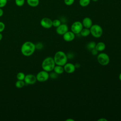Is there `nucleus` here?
Returning a JSON list of instances; mask_svg holds the SVG:
<instances>
[{"label": "nucleus", "instance_id": "nucleus-1", "mask_svg": "<svg viewBox=\"0 0 121 121\" xmlns=\"http://www.w3.org/2000/svg\"><path fill=\"white\" fill-rule=\"evenodd\" d=\"M35 50V44L31 41L24 42L21 47V53L26 57L31 56L34 54Z\"/></svg>", "mask_w": 121, "mask_h": 121}, {"label": "nucleus", "instance_id": "nucleus-2", "mask_svg": "<svg viewBox=\"0 0 121 121\" xmlns=\"http://www.w3.org/2000/svg\"><path fill=\"white\" fill-rule=\"evenodd\" d=\"M53 59L56 65L64 66L68 61V57L66 54L63 51L57 52L53 57Z\"/></svg>", "mask_w": 121, "mask_h": 121}, {"label": "nucleus", "instance_id": "nucleus-3", "mask_svg": "<svg viewBox=\"0 0 121 121\" xmlns=\"http://www.w3.org/2000/svg\"><path fill=\"white\" fill-rule=\"evenodd\" d=\"M55 65L53 58L51 57H47L43 60L41 66L43 70L49 72L53 70Z\"/></svg>", "mask_w": 121, "mask_h": 121}, {"label": "nucleus", "instance_id": "nucleus-4", "mask_svg": "<svg viewBox=\"0 0 121 121\" xmlns=\"http://www.w3.org/2000/svg\"><path fill=\"white\" fill-rule=\"evenodd\" d=\"M89 29L90 31V34L95 38H99L103 35V28L99 25H92Z\"/></svg>", "mask_w": 121, "mask_h": 121}, {"label": "nucleus", "instance_id": "nucleus-5", "mask_svg": "<svg viewBox=\"0 0 121 121\" xmlns=\"http://www.w3.org/2000/svg\"><path fill=\"white\" fill-rule=\"evenodd\" d=\"M97 60L98 63L102 66H106L110 62V57L109 55L104 52H101L98 54Z\"/></svg>", "mask_w": 121, "mask_h": 121}, {"label": "nucleus", "instance_id": "nucleus-6", "mask_svg": "<svg viewBox=\"0 0 121 121\" xmlns=\"http://www.w3.org/2000/svg\"><path fill=\"white\" fill-rule=\"evenodd\" d=\"M37 81L40 82H43L47 81L49 78V73L48 72L44 70L39 71L36 75Z\"/></svg>", "mask_w": 121, "mask_h": 121}, {"label": "nucleus", "instance_id": "nucleus-7", "mask_svg": "<svg viewBox=\"0 0 121 121\" xmlns=\"http://www.w3.org/2000/svg\"><path fill=\"white\" fill-rule=\"evenodd\" d=\"M83 26L82 22L79 21H77L72 23L71 26V31L75 35L80 33L81 30L83 29Z\"/></svg>", "mask_w": 121, "mask_h": 121}, {"label": "nucleus", "instance_id": "nucleus-8", "mask_svg": "<svg viewBox=\"0 0 121 121\" xmlns=\"http://www.w3.org/2000/svg\"><path fill=\"white\" fill-rule=\"evenodd\" d=\"M40 25L44 28H50L52 26V20L48 17H43L40 21Z\"/></svg>", "mask_w": 121, "mask_h": 121}, {"label": "nucleus", "instance_id": "nucleus-9", "mask_svg": "<svg viewBox=\"0 0 121 121\" xmlns=\"http://www.w3.org/2000/svg\"><path fill=\"white\" fill-rule=\"evenodd\" d=\"M24 80L27 85H34L37 81L36 76L32 74L26 75Z\"/></svg>", "mask_w": 121, "mask_h": 121}, {"label": "nucleus", "instance_id": "nucleus-10", "mask_svg": "<svg viewBox=\"0 0 121 121\" xmlns=\"http://www.w3.org/2000/svg\"><path fill=\"white\" fill-rule=\"evenodd\" d=\"M69 31V27L66 24H61L59 26L56 27V31L57 34L62 35L66 32Z\"/></svg>", "mask_w": 121, "mask_h": 121}, {"label": "nucleus", "instance_id": "nucleus-11", "mask_svg": "<svg viewBox=\"0 0 121 121\" xmlns=\"http://www.w3.org/2000/svg\"><path fill=\"white\" fill-rule=\"evenodd\" d=\"M63 40L66 42H71L75 38V34L71 31H68L64 35H62Z\"/></svg>", "mask_w": 121, "mask_h": 121}, {"label": "nucleus", "instance_id": "nucleus-12", "mask_svg": "<svg viewBox=\"0 0 121 121\" xmlns=\"http://www.w3.org/2000/svg\"><path fill=\"white\" fill-rule=\"evenodd\" d=\"M64 71H65L66 73L69 74H71L73 73L75 69L76 68L75 66V64L70 63V62H67L64 66H63Z\"/></svg>", "mask_w": 121, "mask_h": 121}, {"label": "nucleus", "instance_id": "nucleus-13", "mask_svg": "<svg viewBox=\"0 0 121 121\" xmlns=\"http://www.w3.org/2000/svg\"><path fill=\"white\" fill-rule=\"evenodd\" d=\"M82 24L83 25V27L90 28L93 25V22L92 19L90 18L89 17H86L83 19Z\"/></svg>", "mask_w": 121, "mask_h": 121}, {"label": "nucleus", "instance_id": "nucleus-14", "mask_svg": "<svg viewBox=\"0 0 121 121\" xmlns=\"http://www.w3.org/2000/svg\"><path fill=\"white\" fill-rule=\"evenodd\" d=\"M106 48L105 44L103 42H99L96 43L95 47V49L98 52H103Z\"/></svg>", "mask_w": 121, "mask_h": 121}, {"label": "nucleus", "instance_id": "nucleus-15", "mask_svg": "<svg viewBox=\"0 0 121 121\" xmlns=\"http://www.w3.org/2000/svg\"><path fill=\"white\" fill-rule=\"evenodd\" d=\"M53 70L58 75L62 74L64 71L63 66L58 65H55Z\"/></svg>", "mask_w": 121, "mask_h": 121}, {"label": "nucleus", "instance_id": "nucleus-16", "mask_svg": "<svg viewBox=\"0 0 121 121\" xmlns=\"http://www.w3.org/2000/svg\"><path fill=\"white\" fill-rule=\"evenodd\" d=\"M27 4L32 7H36L39 4V0H26Z\"/></svg>", "mask_w": 121, "mask_h": 121}, {"label": "nucleus", "instance_id": "nucleus-17", "mask_svg": "<svg viewBox=\"0 0 121 121\" xmlns=\"http://www.w3.org/2000/svg\"><path fill=\"white\" fill-rule=\"evenodd\" d=\"M79 34L83 37H86L90 34V29L85 27L83 28V29L81 30Z\"/></svg>", "mask_w": 121, "mask_h": 121}, {"label": "nucleus", "instance_id": "nucleus-18", "mask_svg": "<svg viewBox=\"0 0 121 121\" xmlns=\"http://www.w3.org/2000/svg\"><path fill=\"white\" fill-rule=\"evenodd\" d=\"M25 84L24 80H17L15 83V86L17 88H22L25 86Z\"/></svg>", "mask_w": 121, "mask_h": 121}, {"label": "nucleus", "instance_id": "nucleus-19", "mask_svg": "<svg viewBox=\"0 0 121 121\" xmlns=\"http://www.w3.org/2000/svg\"><path fill=\"white\" fill-rule=\"evenodd\" d=\"M96 45V43L94 41H91L88 43L86 45V48L89 51H91L92 49L95 48Z\"/></svg>", "mask_w": 121, "mask_h": 121}, {"label": "nucleus", "instance_id": "nucleus-20", "mask_svg": "<svg viewBox=\"0 0 121 121\" xmlns=\"http://www.w3.org/2000/svg\"><path fill=\"white\" fill-rule=\"evenodd\" d=\"M90 0H79V3L81 7H85L90 4Z\"/></svg>", "mask_w": 121, "mask_h": 121}, {"label": "nucleus", "instance_id": "nucleus-21", "mask_svg": "<svg viewBox=\"0 0 121 121\" xmlns=\"http://www.w3.org/2000/svg\"><path fill=\"white\" fill-rule=\"evenodd\" d=\"M26 75L22 72H18L17 75V80H24L25 78Z\"/></svg>", "mask_w": 121, "mask_h": 121}, {"label": "nucleus", "instance_id": "nucleus-22", "mask_svg": "<svg viewBox=\"0 0 121 121\" xmlns=\"http://www.w3.org/2000/svg\"><path fill=\"white\" fill-rule=\"evenodd\" d=\"M61 24V21L58 19H54L52 21V26L55 27H57Z\"/></svg>", "mask_w": 121, "mask_h": 121}, {"label": "nucleus", "instance_id": "nucleus-23", "mask_svg": "<svg viewBox=\"0 0 121 121\" xmlns=\"http://www.w3.org/2000/svg\"><path fill=\"white\" fill-rule=\"evenodd\" d=\"M15 4L18 7H22L24 5L25 0H15Z\"/></svg>", "mask_w": 121, "mask_h": 121}, {"label": "nucleus", "instance_id": "nucleus-24", "mask_svg": "<svg viewBox=\"0 0 121 121\" xmlns=\"http://www.w3.org/2000/svg\"><path fill=\"white\" fill-rule=\"evenodd\" d=\"M75 0H64V3L67 6H70L74 2Z\"/></svg>", "mask_w": 121, "mask_h": 121}, {"label": "nucleus", "instance_id": "nucleus-25", "mask_svg": "<svg viewBox=\"0 0 121 121\" xmlns=\"http://www.w3.org/2000/svg\"><path fill=\"white\" fill-rule=\"evenodd\" d=\"M7 2V0H0V8H2L4 7L6 5Z\"/></svg>", "mask_w": 121, "mask_h": 121}, {"label": "nucleus", "instance_id": "nucleus-26", "mask_svg": "<svg viewBox=\"0 0 121 121\" xmlns=\"http://www.w3.org/2000/svg\"><path fill=\"white\" fill-rule=\"evenodd\" d=\"M5 28V24L1 21H0V33L3 32Z\"/></svg>", "mask_w": 121, "mask_h": 121}, {"label": "nucleus", "instance_id": "nucleus-27", "mask_svg": "<svg viewBox=\"0 0 121 121\" xmlns=\"http://www.w3.org/2000/svg\"><path fill=\"white\" fill-rule=\"evenodd\" d=\"M43 48V45L41 43H38L35 44V48L38 50H41Z\"/></svg>", "mask_w": 121, "mask_h": 121}, {"label": "nucleus", "instance_id": "nucleus-28", "mask_svg": "<svg viewBox=\"0 0 121 121\" xmlns=\"http://www.w3.org/2000/svg\"><path fill=\"white\" fill-rule=\"evenodd\" d=\"M58 75L55 72H52L51 74H49V77H51L52 78H56L58 77Z\"/></svg>", "mask_w": 121, "mask_h": 121}, {"label": "nucleus", "instance_id": "nucleus-29", "mask_svg": "<svg viewBox=\"0 0 121 121\" xmlns=\"http://www.w3.org/2000/svg\"><path fill=\"white\" fill-rule=\"evenodd\" d=\"M91 53L92 54H93V55H96L98 54V51H97L95 48H94L93 49H92L91 51Z\"/></svg>", "mask_w": 121, "mask_h": 121}, {"label": "nucleus", "instance_id": "nucleus-30", "mask_svg": "<svg viewBox=\"0 0 121 121\" xmlns=\"http://www.w3.org/2000/svg\"><path fill=\"white\" fill-rule=\"evenodd\" d=\"M3 13H4V12H3V9H2V8H0V17H2L3 16Z\"/></svg>", "mask_w": 121, "mask_h": 121}, {"label": "nucleus", "instance_id": "nucleus-31", "mask_svg": "<svg viewBox=\"0 0 121 121\" xmlns=\"http://www.w3.org/2000/svg\"><path fill=\"white\" fill-rule=\"evenodd\" d=\"M98 121H107V120L105 118H100L98 120Z\"/></svg>", "mask_w": 121, "mask_h": 121}, {"label": "nucleus", "instance_id": "nucleus-32", "mask_svg": "<svg viewBox=\"0 0 121 121\" xmlns=\"http://www.w3.org/2000/svg\"><path fill=\"white\" fill-rule=\"evenodd\" d=\"M75 68L76 69V68H79L80 67V65L79 63H76V64H75Z\"/></svg>", "mask_w": 121, "mask_h": 121}, {"label": "nucleus", "instance_id": "nucleus-33", "mask_svg": "<svg viewBox=\"0 0 121 121\" xmlns=\"http://www.w3.org/2000/svg\"><path fill=\"white\" fill-rule=\"evenodd\" d=\"M66 121H74V119H66Z\"/></svg>", "mask_w": 121, "mask_h": 121}, {"label": "nucleus", "instance_id": "nucleus-34", "mask_svg": "<svg viewBox=\"0 0 121 121\" xmlns=\"http://www.w3.org/2000/svg\"><path fill=\"white\" fill-rule=\"evenodd\" d=\"M2 37H3L2 35L1 34V33H0V41L1 40V39H2Z\"/></svg>", "mask_w": 121, "mask_h": 121}, {"label": "nucleus", "instance_id": "nucleus-35", "mask_svg": "<svg viewBox=\"0 0 121 121\" xmlns=\"http://www.w3.org/2000/svg\"><path fill=\"white\" fill-rule=\"evenodd\" d=\"M119 80L121 81V72L119 74Z\"/></svg>", "mask_w": 121, "mask_h": 121}, {"label": "nucleus", "instance_id": "nucleus-36", "mask_svg": "<svg viewBox=\"0 0 121 121\" xmlns=\"http://www.w3.org/2000/svg\"><path fill=\"white\" fill-rule=\"evenodd\" d=\"M93 0V1H98V0Z\"/></svg>", "mask_w": 121, "mask_h": 121}, {"label": "nucleus", "instance_id": "nucleus-37", "mask_svg": "<svg viewBox=\"0 0 121 121\" xmlns=\"http://www.w3.org/2000/svg\"><path fill=\"white\" fill-rule=\"evenodd\" d=\"M8 1H9V0H7Z\"/></svg>", "mask_w": 121, "mask_h": 121}]
</instances>
